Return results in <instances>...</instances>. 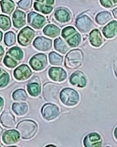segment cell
I'll return each instance as SVG.
<instances>
[{
	"instance_id": "obj_1",
	"label": "cell",
	"mask_w": 117,
	"mask_h": 147,
	"mask_svg": "<svg viewBox=\"0 0 117 147\" xmlns=\"http://www.w3.org/2000/svg\"><path fill=\"white\" fill-rule=\"evenodd\" d=\"M17 129L23 139H29L34 137L37 131L38 127L33 121L25 120L20 122L17 126Z\"/></svg>"
},
{
	"instance_id": "obj_2",
	"label": "cell",
	"mask_w": 117,
	"mask_h": 147,
	"mask_svg": "<svg viewBox=\"0 0 117 147\" xmlns=\"http://www.w3.org/2000/svg\"><path fill=\"white\" fill-rule=\"evenodd\" d=\"M83 61V55L78 49L73 50L65 57V65L70 68H76L81 66Z\"/></svg>"
},
{
	"instance_id": "obj_3",
	"label": "cell",
	"mask_w": 117,
	"mask_h": 147,
	"mask_svg": "<svg viewBox=\"0 0 117 147\" xmlns=\"http://www.w3.org/2000/svg\"><path fill=\"white\" fill-rule=\"evenodd\" d=\"M23 58V51L18 47H14L9 50L4 60V63L7 67L13 68Z\"/></svg>"
},
{
	"instance_id": "obj_4",
	"label": "cell",
	"mask_w": 117,
	"mask_h": 147,
	"mask_svg": "<svg viewBox=\"0 0 117 147\" xmlns=\"http://www.w3.org/2000/svg\"><path fill=\"white\" fill-rule=\"evenodd\" d=\"M60 97L64 104L70 107L76 105L80 101L79 94L72 88L64 89L61 92Z\"/></svg>"
},
{
	"instance_id": "obj_5",
	"label": "cell",
	"mask_w": 117,
	"mask_h": 147,
	"mask_svg": "<svg viewBox=\"0 0 117 147\" xmlns=\"http://www.w3.org/2000/svg\"><path fill=\"white\" fill-rule=\"evenodd\" d=\"M79 34L71 27L65 28L63 30L62 36L71 47H76L79 45L80 40Z\"/></svg>"
},
{
	"instance_id": "obj_6",
	"label": "cell",
	"mask_w": 117,
	"mask_h": 147,
	"mask_svg": "<svg viewBox=\"0 0 117 147\" xmlns=\"http://www.w3.org/2000/svg\"><path fill=\"white\" fill-rule=\"evenodd\" d=\"M34 8L35 10L44 14L52 12L54 8V0H35Z\"/></svg>"
},
{
	"instance_id": "obj_7",
	"label": "cell",
	"mask_w": 117,
	"mask_h": 147,
	"mask_svg": "<svg viewBox=\"0 0 117 147\" xmlns=\"http://www.w3.org/2000/svg\"><path fill=\"white\" fill-rule=\"evenodd\" d=\"M28 21L29 25L36 29L42 28L46 23V18L44 16L34 11L28 13Z\"/></svg>"
},
{
	"instance_id": "obj_8",
	"label": "cell",
	"mask_w": 117,
	"mask_h": 147,
	"mask_svg": "<svg viewBox=\"0 0 117 147\" xmlns=\"http://www.w3.org/2000/svg\"><path fill=\"white\" fill-rule=\"evenodd\" d=\"M35 35V32L30 28H23L19 33L18 36V41L21 45L27 46L30 44Z\"/></svg>"
},
{
	"instance_id": "obj_9",
	"label": "cell",
	"mask_w": 117,
	"mask_h": 147,
	"mask_svg": "<svg viewBox=\"0 0 117 147\" xmlns=\"http://www.w3.org/2000/svg\"><path fill=\"white\" fill-rule=\"evenodd\" d=\"M29 63L34 70H42L47 65L46 56L43 54L36 55L31 59Z\"/></svg>"
},
{
	"instance_id": "obj_10",
	"label": "cell",
	"mask_w": 117,
	"mask_h": 147,
	"mask_svg": "<svg viewBox=\"0 0 117 147\" xmlns=\"http://www.w3.org/2000/svg\"><path fill=\"white\" fill-rule=\"evenodd\" d=\"M102 139L97 132H93L87 135L84 139L85 147H101L102 145Z\"/></svg>"
},
{
	"instance_id": "obj_11",
	"label": "cell",
	"mask_w": 117,
	"mask_h": 147,
	"mask_svg": "<svg viewBox=\"0 0 117 147\" xmlns=\"http://www.w3.org/2000/svg\"><path fill=\"white\" fill-rule=\"evenodd\" d=\"M54 16L56 20L61 24L67 23L71 18L70 11L67 8L64 7L56 9L54 12Z\"/></svg>"
},
{
	"instance_id": "obj_12",
	"label": "cell",
	"mask_w": 117,
	"mask_h": 147,
	"mask_svg": "<svg viewBox=\"0 0 117 147\" xmlns=\"http://www.w3.org/2000/svg\"><path fill=\"white\" fill-rule=\"evenodd\" d=\"M70 83L72 85L78 87L84 88L87 84L86 77L81 71H75L72 74L70 80Z\"/></svg>"
},
{
	"instance_id": "obj_13",
	"label": "cell",
	"mask_w": 117,
	"mask_h": 147,
	"mask_svg": "<svg viewBox=\"0 0 117 147\" xmlns=\"http://www.w3.org/2000/svg\"><path fill=\"white\" fill-rule=\"evenodd\" d=\"M32 74V71L26 65H22L15 69L14 75L18 80H24L29 78Z\"/></svg>"
},
{
	"instance_id": "obj_14",
	"label": "cell",
	"mask_w": 117,
	"mask_h": 147,
	"mask_svg": "<svg viewBox=\"0 0 117 147\" xmlns=\"http://www.w3.org/2000/svg\"><path fill=\"white\" fill-rule=\"evenodd\" d=\"M13 24L17 28H21L26 24L25 13L18 9H16L13 15Z\"/></svg>"
},
{
	"instance_id": "obj_15",
	"label": "cell",
	"mask_w": 117,
	"mask_h": 147,
	"mask_svg": "<svg viewBox=\"0 0 117 147\" xmlns=\"http://www.w3.org/2000/svg\"><path fill=\"white\" fill-rule=\"evenodd\" d=\"M50 78L54 81L61 82L67 78V73L64 69L58 67H52L49 70Z\"/></svg>"
},
{
	"instance_id": "obj_16",
	"label": "cell",
	"mask_w": 117,
	"mask_h": 147,
	"mask_svg": "<svg viewBox=\"0 0 117 147\" xmlns=\"http://www.w3.org/2000/svg\"><path fill=\"white\" fill-rule=\"evenodd\" d=\"M34 47L41 51H46L50 50L52 46L51 40L43 37H39L36 38L34 43Z\"/></svg>"
},
{
	"instance_id": "obj_17",
	"label": "cell",
	"mask_w": 117,
	"mask_h": 147,
	"mask_svg": "<svg viewBox=\"0 0 117 147\" xmlns=\"http://www.w3.org/2000/svg\"><path fill=\"white\" fill-rule=\"evenodd\" d=\"M20 137L19 132L15 130H10L5 132L3 135L2 140L5 144H14L18 141Z\"/></svg>"
},
{
	"instance_id": "obj_18",
	"label": "cell",
	"mask_w": 117,
	"mask_h": 147,
	"mask_svg": "<svg viewBox=\"0 0 117 147\" xmlns=\"http://www.w3.org/2000/svg\"><path fill=\"white\" fill-rule=\"evenodd\" d=\"M1 123L4 127L9 128L13 127H14L15 124L14 117L11 113L4 112L1 115Z\"/></svg>"
},
{
	"instance_id": "obj_19",
	"label": "cell",
	"mask_w": 117,
	"mask_h": 147,
	"mask_svg": "<svg viewBox=\"0 0 117 147\" xmlns=\"http://www.w3.org/2000/svg\"><path fill=\"white\" fill-rule=\"evenodd\" d=\"M1 11L5 13L11 14L13 13L15 5L12 0H2L1 1Z\"/></svg>"
},
{
	"instance_id": "obj_20",
	"label": "cell",
	"mask_w": 117,
	"mask_h": 147,
	"mask_svg": "<svg viewBox=\"0 0 117 147\" xmlns=\"http://www.w3.org/2000/svg\"><path fill=\"white\" fill-rule=\"evenodd\" d=\"M43 32L47 36L50 37L54 38L59 35L60 30L55 25L49 24L44 28Z\"/></svg>"
},
{
	"instance_id": "obj_21",
	"label": "cell",
	"mask_w": 117,
	"mask_h": 147,
	"mask_svg": "<svg viewBox=\"0 0 117 147\" xmlns=\"http://www.w3.org/2000/svg\"><path fill=\"white\" fill-rule=\"evenodd\" d=\"M54 47L57 51L63 54H65L69 49L66 44L60 38L54 41Z\"/></svg>"
},
{
	"instance_id": "obj_22",
	"label": "cell",
	"mask_w": 117,
	"mask_h": 147,
	"mask_svg": "<svg viewBox=\"0 0 117 147\" xmlns=\"http://www.w3.org/2000/svg\"><path fill=\"white\" fill-rule=\"evenodd\" d=\"M11 26L10 18L5 15H0V28L3 30L6 31L10 29Z\"/></svg>"
},
{
	"instance_id": "obj_23",
	"label": "cell",
	"mask_w": 117,
	"mask_h": 147,
	"mask_svg": "<svg viewBox=\"0 0 117 147\" xmlns=\"http://www.w3.org/2000/svg\"><path fill=\"white\" fill-rule=\"evenodd\" d=\"M28 93L33 96H37L40 93V87L37 83H33L28 84Z\"/></svg>"
},
{
	"instance_id": "obj_24",
	"label": "cell",
	"mask_w": 117,
	"mask_h": 147,
	"mask_svg": "<svg viewBox=\"0 0 117 147\" xmlns=\"http://www.w3.org/2000/svg\"><path fill=\"white\" fill-rule=\"evenodd\" d=\"M50 63L54 65H61L63 58L62 57L55 52H51L49 55Z\"/></svg>"
},
{
	"instance_id": "obj_25",
	"label": "cell",
	"mask_w": 117,
	"mask_h": 147,
	"mask_svg": "<svg viewBox=\"0 0 117 147\" xmlns=\"http://www.w3.org/2000/svg\"><path fill=\"white\" fill-rule=\"evenodd\" d=\"M5 42L9 47L14 44L15 42V35L13 32L10 31L5 34Z\"/></svg>"
},
{
	"instance_id": "obj_26",
	"label": "cell",
	"mask_w": 117,
	"mask_h": 147,
	"mask_svg": "<svg viewBox=\"0 0 117 147\" xmlns=\"http://www.w3.org/2000/svg\"><path fill=\"white\" fill-rule=\"evenodd\" d=\"M33 0H21L18 2V7L24 10H28L31 8Z\"/></svg>"
},
{
	"instance_id": "obj_27",
	"label": "cell",
	"mask_w": 117,
	"mask_h": 147,
	"mask_svg": "<svg viewBox=\"0 0 117 147\" xmlns=\"http://www.w3.org/2000/svg\"><path fill=\"white\" fill-rule=\"evenodd\" d=\"M101 3L104 7L111 8L117 5V0H100Z\"/></svg>"
},
{
	"instance_id": "obj_28",
	"label": "cell",
	"mask_w": 117,
	"mask_h": 147,
	"mask_svg": "<svg viewBox=\"0 0 117 147\" xmlns=\"http://www.w3.org/2000/svg\"><path fill=\"white\" fill-rule=\"evenodd\" d=\"M9 81V75L4 71L0 77V87H3L8 84Z\"/></svg>"
},
{
	"instance_id": "obj_29",
	"label": "cell",
	"mask_w": 117,
	"mask_h": 147,
	"mask_svg": "<svg viewBox=\"0 0 117 147\" xmlns=\"http://www.w3.org/2000/svg\"><path fill=\"white\" fill-rule=\"evenodd\" d=\"M26 93L25 91L23 90H18L16 91L13 94L17 95V96L13 97L15 100H25L27 98V96H22V94Z\"/></svg>"
},
{
	"instance_id": "obj_30",
	"label": "cell",
	"mask_w": 117,
	"mask_h": 147,
	"mask_svg": "<svg viewBox=\"0 0 117 147\" xmlns=\"http://www.w3.org/2000/svg\"><path fill=\"white\" fill-rule=\"evenodd\" d=\"M4 54V50L3 48L1 46H0V61H1L2 57L3 56Z\"/></svg>"
},
{
	"instance_id": "obj_31",
	"label": "cell",
	"mask_w": 117,
	"mask_h": 147,
	"mask_svg": "<svg viewBox=\"0 0 117 147\" xmlns=\"http://www.w3.org/2000/svg\"><path fill=\"white\" fill-rule=\"evenodd\" d=\"M113 14H114V17L117 18V8H115L113 10Z\"/></svg>"
},
{
	"instance_id": "obj_32",
	"label": "cell",
	"mask_w": 117,
	"mask_h": 147,
	"mask_svg": "<svg viewBox=\"0 0 117 147\" xmlns=\"http://www.w3.org/2000/svg\"><path fill=\"white\" fill-rule=\"evenodd\" d=\"M114 135L115 139L117 140V127H116V128H115V130H114Z\"/></svg>"
},
{
	"instance_id": "obj_33",
	"label": "cell",
	"mask_w": 117,
	"mask_h": 147,
	"mask_svg": "<svg viewBox=\"0 0 117 147\" xmlns=\"http://www.w3.org/2000/svg\"><path fill=\"white\" fill-rule=\"evenodd\" d=\"M2 37V33H1V31H0V42L1 41V39Z\"/></svg>"
},
{
	"instance_id": "obj_34",
	"label": "cell",
	"mask_w": 117,
	"mask_h": 147,
	"mask_svg": "<svg viewBox=\"0 0 117 147\" xmlns=\"http://www.w3.org/2000/svg\"><path fill=\"white\" fill-rule=\"evenodd\" d=\"M2 71H3L2 70H1V69L0 68V75L1 74H2V73H3V72H2Z\"/></svg>"
},
{
	"instance_id": "obj_35",
	"label": "cell",
	"mask_w": 117,
	"mask_h": 147,
	"mask_svg": "<svg viewBox=\"0 0 117 147\" xmlns=\"http://www.w3.org/2000/svg\"><path fill=\"white\" fill-rule=\"evenodd\" d=\"M54 146V145H48V146Z\"/></svg>"
}]
</instances>
